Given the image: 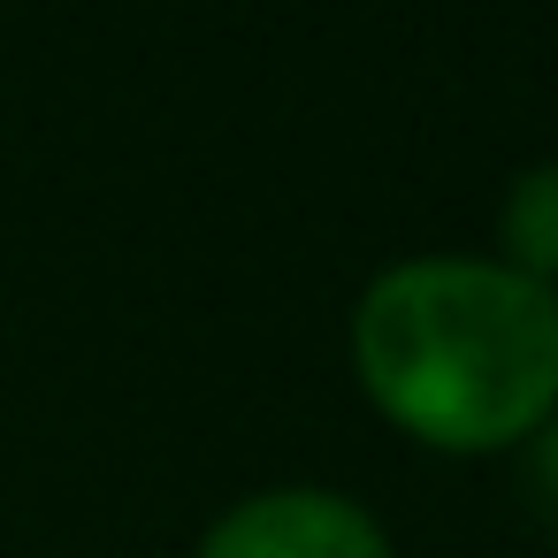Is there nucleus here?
Here are the masks:
<instances>
[{
  "instance_id": "nucleus-1",
  "label": "nucleus",
  "mask_w": 558,
  "mask_h": 558,
  "mask_svg": "<svg viewBox=\"0 0 558 558\" xmlns=\"http://www.w3.org/2000/svg\"><path fill=\"white\" fill-rule=\"evenodd\" d=\"M352 375L421 451H512L558 413V291L482 253L390 260L352 306Z\"/></svg>"
},
{
  "instance_id": "nucleus-2",
  "label": "nucleus",
  "mask_w": 558,
  "mask_h": 558,
  "mask_svg": "<svg viewBox=\"0 0 558 558\" xmlns=\"http://www.w3.org/2000/svg\"><path fill=\"white\" fill-rule=\"evenodd\" d=\"M192 558H398V550H390V527L360 497L322 482H283V489L238 497L199 535Z\"/></svg>"
},
{
  "instance_id": "nucleus-3",
  "label": "nucleus",
  "mask_w": 558,
  "mask_h": 558,
  "mask_svg": "<svg viewBox=\"0 0 558 558\" xmlns=\"http://www.w3.org/2000/svg\"><path fill=\"white\" fill-rule=\"evenodd\" d=\"M497 260L543 291H558V161H535L497 199Z\"/></svg>"
},
{
  "instance_id": "nucleus-4",
  "label": "nucleus",
  "mask_w": 558,
  "mask_h": 558,
  "mask_svg": "<svg viewBox=\"0 0 558 558\" xmlns=\"http://www.w3.org/2000/svg\"><path fill=\"white\" fill-rule=\"evenodd\" d=\"M527 474H535V497H543L550 520H558V413L527 436Z\"/></svg>"
}]
</instances>
